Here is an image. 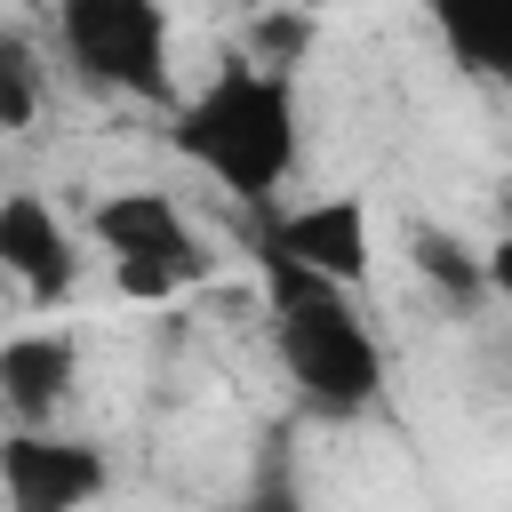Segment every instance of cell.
<instances>
[{
	"mask_svg": "<svg viewBox=\"0 0 512 512\" xmlns=\"http://www.w3.org/2000/svg\"><path fill=\"white\" fill-rule=\"evenodd\" d=\"M168 144L232 200L272 208L304 160V104H296V72L256 64L248 48H224L216 72L168 112Z\"/></svg>",
	"mask_w": 512,
	"mask_h": 512,
	"instance_id": "6da1fadb",
	"label": "cell"
},
{
	"mask_svg": "<svg viewBox=\"0 0 512 512\" xmlns=\"http://www.w3.org/2000/svg\"><path fill=\"white\" fill-rule=\"evenodd\" d=\"M264 264V296H272V352H280V376L296 392V408L312 424H352L384 400V344L376 328L360 320L352 288L256 248Z\"/></svg>",
	"mask_w": 512,
	"mask_h": 512,
	"instance_id": "7a4b0ae2",
	"label": "cell"
},
{
	"mask_svg": "<svg viewBox=\"0 0 512 512\" xmlns=\"http://www.w3.org/2000/svg\"><path fill=\"white\" fill-rule=\"evenodd\" d=\"M56 56L80 88L120 104H184L160 0H56Z\"/></svg>",
	"mask_w": 512,
	"mask_h": 512,
	"instance_id": "3957f363",
	"label": "cell"
},
{
	"mask_svg": "<svg viewBox=\"0 0 512 512\" xmlns=\"http://www.w3.org/2000/svg\"><path fill=\"white\" fill-rule=\"evenodd\" d=\"M88 240L112 256V288H120L128 304H168L176 288H192V280L208 272L200 232H192L184 208H176L168 192H152V184L104 192V200L88 208Z\"/></svg>",
	"mask_w": 512,
	"mask_h": 512,
	"instance_id": "277c9868",
	"label": "cell"
},
{
	"mask_svg": "<svg viewBox=\"0 0 512 512\" xmlns=\"http://www.w3.org/2000/svg\"><path fill=\"white\" fill-rule=\"evenodd\" d=\"M112 488V464L96 440L48 432V424H16L0 440V496L8 512H88Z\"/></svg>",
	"mask_w": 512,
	"mask_h": 512,
	"instance_id": "5b68a950",
	"label": "cell"
},
{
	"mask_svg": "<svg viewBox=\"0 0 512 512\" xmlns=\"http://www.w3.org/2000/svg\"><path fill=\"white\" fill-rule=\"evenodd\" d=\"M264 248L336 280V288H360L376 272V224H368V200L360 192H320V200H296V208H272L264 216Z\"/></svg>",
	"mask_w": 512,
	"mask_h": 512,
	"instance_id": "8992f818",
	"label": "cell"
},
{
	"mask_svg": "<svg viewBox=\"0 0 512 512\" xmlns=\"http://www.w3.org/2000/svg\"><path fill=\"white\" fill-rule=\"evenodd\" d=\"M0 272L24 288V304H64L80 288V240L48 208V192H8L0 200Z\"/></svg>",
	"mask_w": 512,
	"mask_h": 512,
	"instance_id": "52a82bcc",
	"label": "cell"
},
{
	"mask_svg": "<svg viewBox=\"0 0 512 512\" xmlns=\"http://www.w3.org/2000/svg\"><path fill=\"white\" fill-rule=\"evenodd\" d=\"M80 392V344L64 328H16L0 344V400L16 424H56Z\"/></svg>",
	"mask_w": 512,
	"mask_h": 512,
	"instance_id": "ba28073f",
	"label": "cell"
},
{
	"mask_svg": "<svg viewBox=\"0 0 512 512\" xmlns=\"http://www.w3.org/2000/svg\"><path fill=\"white\" fill-rule=\"evenodd\" d=\"M424 8H432L440 48L472 80H488V88L512 96V0H424Z\"/></svg>",
	"mask_w": 512,
	"mask_h": 512,
	"instance_id": "9c48e42d",
	"label": "cell"
},
{
	"mask_svg": "<svg viewBox=\"0 0 512 512\" xmlns=\"http://www.w3.org/2000/svg\"><path fill=\"white\" fill-rule=\"evenodd\" d=\"M408 264H416V280L440 288L448 304H480V296H488V248H464V240L440 232V224H416V232H408Z\"/></svg>",
	"mask_w": 512,
	"mask_h": 512,
	"instance_id": "30bf717a",
	"label": "cell"
},
{
	"mask_svg": "<svg viewBox=\"0 0 512 512\" xmlns=\"http://www.w3.org/2000/svg\"><path fill=\"white\" fill-rule=\"evenodd\" d=\"M40 120V56L24 32H0V128L24 136Z\"/></svg>",
	"mask_w": 512,
	"mask_h": 512,
	"instance_id": "8fae6325",
	"label": "cell"
},
{
	"mask_svg": "<svg viewBox=\"0 0 512 512\" xmlns=\"http://www.w3.org/2000/svg\"><path fill=\"white\" fill-rule=\"evenodd\" d=\"M312 48V16L296 8V0H280V8H256L248 16V56L256 64H272V72H296V56Z\"/></svg>",
	"mask_w": 512,
	"mask_h": 512,
	"instance_id": "7c38bea8",
	"label": "cell"
},
{
	"mask_svg": "<svg viewBox=\"0 0 512 512\" xmlns=\"http://www.w3.org/2000/svg\"><path fill=\"white\" fill-rule=\"evenodd\" d=\"M232 512H304V496H296L288 480H256V488H248Z\"/></svg>",
	"mask_w": 512,
	"mask_h": 512,
	"instance_id": "4fadbf2b",
	"label": "cell"
},
{
	"mask_svg": "<svg viewBox=\"0 0 512 512\" xmlns=\"http://www.w3.org/2000/svg\"><path fill=\"white\" fill-rule=\"evenodd\" d=\"M488 296L512 304V216H504V232L488 240Z\"/></svg>",
	"mask_w": 512,
	"mask_h": 512,
	"instance_id": "5bb4252c",
	"label": "cell"
},
{
	"mask_svg": "<svg viewBox=\"0 0 512 512\" xmlns=\"http://www.w3.org/2000/svg\"><path fill=\"white\" fill-rule=\"evenodd\" d=\"M232 8H240V16H256V8H280V0H232Z\"/></svg>",
	"mask_w": 512,
	"mask_h": 512,
	"instance_id": "9a60e30c",
	"label": "cell"
},
{
	"mask_svg": "<svg viewBox=\"0 0 512 512\" xmlns=\"http://www.w3.org/2000/svg\"><path fill=\"white\" fill-rule=\"evenodd\" d=\"M504 216H512V192H504Z\"/></svg>",
	"mask_w": 512,
	"mask_h": 512,
	"instance_id": "2e32d148",
	"label": "cell"
}]
</instances>
